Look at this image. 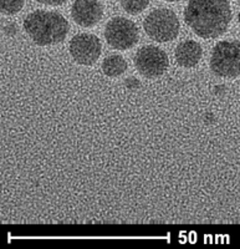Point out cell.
Returning a JSON list of instances; mask_svg holds the SVG:
<instances>
[{"label": "cell", "mask_w": 240, "mask_h": 249, "mask_svg": "<svg viewBox=\"0 0 240 249\" xmlns=\"http://www.w3.org/2000/svg\"><path fill=\"white\" fill-rule=\"evenodd\" d=\"M232 18L228 0H190L184 9L186 23L203 39H214L224 34Z\"/></svg>", "instance_id": "6da1fadb"}, {"label": "cell", "mask_w": 240, "mask_h": 249, "mask_svg": "<svg viewBox=\"0 0 240 249\" xmlns=\"http://www.w3.org/2000/svg\"><path fill=\"white\" fill-rule=\"evenodd\" d=\"M24 29L35 44L49 46L64 41L70 26L59 13L35 10L25 18Z\"/></svg>", "instance_id": "7a4b0ae2"}, {"label": "cell", "mask_w": 240, "mask_h": 249, "mask_svg": "<svg viewBox=\"0 0 240 249\" xmlns=\"http://www.w3.org/2000/svg\"><path fill=\"white\" fill-rule=\"evenodd\" d=\"M210 69L217 76L234 79L240 75V43L221 41L214 46L210 56Z\"/></svg>", "instance_id": "3957f363"}, {"label": "cell", "mask_w": 240, "mask_h": 249, "mask_svg": "<svg viewBox=\"0 0 240 249\" xmlns=\"http://www.w3.org/2000/svg\"><path fill=\"white\" fill-rule=\"evenodd\" d=\"M143 28L152 40L157 43H168L178 36L179 20L170 9H155L144 19Z\"/></svg>", "instance_id": "277c9868"}, {"label": "cell", "mask_w": 240, "mask_h": 249, "mask_svg": "<svg viewBox=\"0 0 240 249\" xmlns=\"http://www.w3.org/2000/svg\"><path fill=\"white\" fill-rule=\"evenodd\" d=\"M105 37L111 48L128 50L138 41V28L131 20L116 17L106 24Z\"/></svg>", "instance_id": "5b68a950"}, {"label": "cell", "mask_w": 240, "mask_h": 249, "mask_svg": "<svg viewBox=\"0 0 240 249\" xmlns=\"http://www.w3.org/2000/svg\"><path fill=\"white\" fill-rule=\"evenodd\" d=\"M170 65L168 56L161 48L146 45L139 49L135 55V66L141 75L154 79L164 74Z\"/></svg>", "instance_id": "8992f818"}, {"label": "cell", "mask_w": 240, "mask_h": 249, "mask_svg": "<svg viewBox=\"0 0 240 249\" xmlns=\"http://www.w3.org/2000/svg\"><path fill=\"white\" fill-rule=\"evenodd\" d=\"M71 57L80 65H92L99 60L102 51L101 41L97 36L91 34H77L71 39Z\"/></svg>", "instance_id": "52a82bcc"}, {"label": "cell", "mask_w": 240, "mask_h": 249, "mask_svg": "<svg viewBox=\"0 0 240 249\" xmlns=\"http://www.w3.org/2000/svg\"><path fill=\"white\" fill-rule=\"evenodd\" d=\"M71 17L80 26H95L103 17V6L99 0H76L71 8Z\"/></svg>", "instance_id": "ba28073f"}, {"label": "cell", "mask_w": 240, "mask_h": 249, "mask_svg": "<svg viewBox=\"0 0 240 249\" xmlns=\"http://www.w3.org/2000/svg\"><path fill=\"white\" fill-rule=\"evenodd\" d=\"M174 56L177 64L182 68H194L203 56V49L194 40H186L175 48Z\"/></svg>", "instance_id": "9c48e42d"}, {"label": "cell", "mask_w": 240, "mask_h": 249, "mask_svg": "<svg viewBox=\"0 0 240 249\" xmlns=\"http://www.w3.org/2000/svg\"><path fill=\"white\" fill-rule=\"evenodd\" d=\"M127 70V62L121 55H110L102 62V71L108 77H117Z\"/></svg>", "instance_id": "30bf717a"}, {"label": "cell", "mask_w": 240, "mask_h": 249, "mask_svg": "<svg viewBox=\"0 0 240 249\" xmlns=\"http://www.w3.org/2000/svg\"><path fill=\"white\" fill-rule=\"evenodd\" d=\"M123 10L131 15H137L142 13L150 5V0H120Z\"/></svg>", "instance_id": "8fae6325"}, {"label": "cell", "mask_w": 240, "mask_h": 249, "mask_svg": "<svg viewBox=\"0 0 240 249\" xmlns=\"http://www.w3.org/2000/svg\"><path fill=\"white\" fill-rule=\"evenodd\" d=\"M25 0H0V13L6 15H14L19 13L24 6Z\"/></svg>", "instance_id": "7c38bea8"}, {"label": "cell", "mask_w": 240, "mask_h": 249, "mask_svg": "<svg viewBox=\"0 0 240 249\" xmlns=\"http://www.w3.org/2000/svg\"><path fill=\"white\" fill-rule=\"evenodd\" d=\"M37 3L45 4V5H51V6H57L62 5L64 3H66L68 0H36Z\"/></svg>", "instance_id": "4fadbf2b"}, {"label": "cell", "mask_w": 240, "mask_h": 249, "mask_svg": "<svg viewBox=\"0 0 240 249\" xmlns=\"http://www.w3.org/2000/svg\"><path fill=\"white\" fill-rule=\"evenodd\" d=\"M164 1H171V3H173V1H181V0H164Z\"/></svg>", "instance_id": "5bb4252c"}, {"label": "cell", "mask_w": 240, "mask_h": 249, "mask_svg": "<svg viewBox=\"0 0 240 249\" xmlns=\"http://www.w3.org/2000/svg\"><path fill=\"white\" fill-rule=\"evenodd\" d=\"M238 19H239V24H240V12H239V17H238Z\"/></svg>", "instance_id": "9a60e30c"}]
</instances>
